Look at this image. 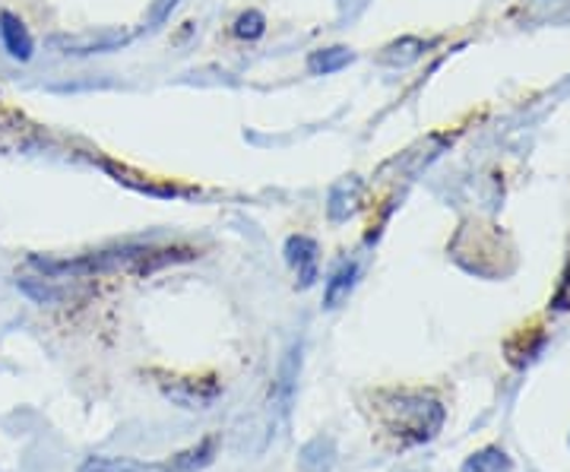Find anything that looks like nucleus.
<instances>
[{
  "mask_svg": "<svg viewBox=\"0 0 570 472\" xmlns=\"http://www.w3.org/2000/svg\"><path fill=\"white\" fill-rule=\"evenodd\" d=\"M285 260L295 270L298 285L308 289L317 280V241L308 235H292L285 241Z\"/></svg>",
  "mask_w": 570,
  "mask_h": 472,
  "instance_id": "obj_2",
  "label": "nucleus"
},
{
  "mask_svg": "<svg viewBox=\"0 0 570 472\" xmlns=\"http://www.w3.org/2000/svg\"><path fill=\"white\" fill-rule=\"evenodd\" d=\"M71 283L73 280H48V276H42V280H25V283H20V289L29 298H35L39 305H67L73 298L86 295V289L76 292Z\"/></svg>",
  "mask_w": 570,
  "mask_h": 472,
  "instance_id": "obj_3",
  "label": "nucleus"
},
{
  "mask_svg": "<svg viewBox=\"0 0 570 472\" xmlns=\"http://www.w3.org/2000/svg\"><path fill=\"white\" fill-rule=\"evenodd\" d=\"M0 39H3V48L10 57H17V61L32 57V35L17 13H0Z\"/></svg>",
  "mask_w": 570,
  "mask_h": 472,
  "instance_id": "obj_4",
  "label": "nucleus"
},
{
  "mask_svg": "<svg viewBox=\"0 0 570 472\" xmlns=\"http://www.w3.org/2000/svg\"><path fill=\"white\" fill-rule=\"evenodd\" d=\"M156 466H142L137 460H115V457H93L80 472H152Z\"/></svg>",
  "mask_w": 570,
  "mask_h": 472,
  "instance_id": "obj_10",
  "label": "nucleus"
},
{
  "mask_svg": "<svg viewBox=\"0 0 570 472\" xmlns=\"http://www.w3.org/2000/svg\"><path fill=\"white\" fill-rule=\"evenodd\" d=\"M263 32H266V20H263L261 10H247V13H241V17L235 20L238 39H247V42H254V39H261Z\"/></svg>",
  "mask_w": 570,
  "mask_h": 472,
  "instance_id": "obj_12",
  "label": "nucleus"
},
{
  "mask_svg": "<svg viewBox=\"0 0 570 472\" xmlns=\"http://www.w3.org/2000/svg\"><path fill=\"white\" fill-rule=\"evenodd\" d=\"M463 472H507V460L498 450H482L463 466Z\"/></svg>",
  "mask_w": 570,
  "mask_h": 472,
  "instance_id": "obj_13",
  "label": "nucleus"
},
{
  "mask_svg": "<svg viewBox=\"0 0 570 472\" xmlns=\"http://www.w3.org/2000/svg\"><path fill=\"white\" fill-rule=\"evenodd\" d=\"M130 42V32L124 29H89V32H73V35H51V48L61 54L86 57V54H108Z\"/></svg>",
  "mask_w": 570,
  "mask_h": 472,
  "instance_id": "obj_1",
  "label": "nucleus"
},
{
  "mask_svg": "<svg viewBox=\"0 0 570 472\" xmlns=\"http://www.w3.org/2000/svg\"><path fill=\"white\" fill-rule=\"evenodd\" d=\"M361 193H365L361 178H342L330 190V207L327 210H330L332 222H346L349 216H356L358 203H361Z\"/></svg>",
  "mask_w": 570,
  "mask_h": 472,
  "instance_id": "obj_5",
  "label": "nucleus"
},
{
  "mask_svg": "<svg viewBox=\"0 0 570 472\" xmlns=\"http://www.w3.org/2000/svg\"><path fill=\"white\" fill-rule=\"evenodd\" d=\"M431 406H437V402H425V400L405 402L403 400L400 402V422H397V428H400V431H415V434H412V441H425V438H431L437 426H428L425 419H422Z\"/></svg>",
  "mask_w": 570,
  "mask_h": 472,
  "instance_id": "obj_6",
  "label": "nucleus"
},
{
  "mask_svg": "<svg viewBox=\"0 0 570 472\" xmlns=\"http://www.w3.org/2000/svg\"><path fill=\"white\" fill-rule=\"evenodd\" d=\"M415 48H422V42H415V39H400V42H393V45L383 48L380 64H409V61H415V57H419V51H415Z\"/></svg>",
  "mask_w": 570,
  "mask_h": 472,
  "instance_id": "obj_11",
  "label": "nucleus"
},
{
  "mask_svg": "<svg viewBox=\"0 0 570 472\" xmlns=\"http://www.w3.org/2000/svg\"><path fill=\"white\" fill-rule=\"evenodd\" d=\"M213 453H215V441H200L197 448L184 450V453H178L171 463L166 466V472H200L207 470L210 463H213Z\"/></svg>",
  "mask_w": 570,
  "mask_h": 472,
  "instance_id": "obj_8",
  "label": "nucleus"
},
{
  "mask_svg": "<svg viewBox=\"0 0 570 472\" xmlns=\"http://www.w3.org/2000/svg\"><path fill=\"white\" fill-rule=\"evenodd\" d=\"M356 61V54L349 48H320L308 57V71L317 76H327V73L342 71Z\"/></svg>",
  "mask_w": 570,
  "mask_h": 472,
  "instance_id": "obj_9",
  "label": "nucleus"
},
{
  "mask_svg": "<svg viewBox=\"0 0 570 472\" xmlns=\"http://www.w3.org/2000/svg\"><path fill=\"white\" fill-rule=\"evenodd\" d=\"M356 276H358L356 260L339 263V266H336V273L327 280V289H324V305L336 307L342 298H349V292H352V285H356Z\"/></svg>",
  "mask_w": 570,
  "mask_h": 472,
  "instance_id": "obj_7",
  "label": "nucleus"
},
{
  "mask_svg": "<svg viewBox=\"0 0 570 472\" xmlns=\"http://www.w3.org/2000/svg\"><path fill=\"white\" fill-rule=\"evenodd\" d=\"M175 7H178V0H156V3H152V10H149V23L152 25L166 23Z\"/></svg>",
  "mask_w": 570,
  "mask_h": 472,
  "instance_id": "obj_14",
  "label": "nucleus"
}]
</instances>
